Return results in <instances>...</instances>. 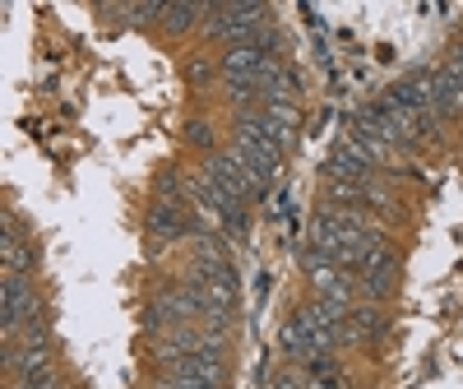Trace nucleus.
Returning <instances> with one entry per match:
<instances>
[{
  "mask_svg": "<svg viewBox=\"0 0 463 389\" xmlns=\"http://www.w3.org/2000/svg\"><path fill=\"white\" fill-rule=\"evenodd\" d=\"M269 10L260 0H246V5H209V37L213 43H227V47H246L264 33V19Z\"/></svg>",
  "mask_w": 463,
  "mask_h": 389,
  "instance_id": "obj_1",
  "label": "nucleus"
},
{
  "mask_svg": "<svg viewBox=\"0 0 463 389\" xmlns=\"http://www.w3.org/2000/svg\"><path fill=\"white\" fill-rule=\"evenodd\" d=\"M19 325H37V306H33L28 279L5 274V288H0V329H5V338H10Z\"/></svg>",
  "mask_w": 463,
  "mask_h": 389,
  "instance_id": "obj_2",
  "label": "nucleus"
},
{
  "mask_svg": "<svg viewBox=\"0 0 463 389\" xmlns=\"http://www.w3.org/2000/svg\"><path fill=\"white\" fill-rule=\"evenodd\" d=\"M144 232H148L153 246H163V242H185V237H190V209L176 204V200H158V204L148 209V218H144Z\"/></svg>",
  "mask_w": 463,
  "mask_h": 389,
  "instance_id": "obj_3",
  "label": "nucleus"
},
{
  "mask_svg": "<svg viewBox=\"0 0 463 389\" xmlns=\"http://www.w3.org/2000/svg\"><path fill=\"white\" fill-rule=\"evenodd\" d=\"M394 255H390V246H380L371 260H366V269H362V292H366V301L375 306V301H384L394 292Z\"/></svg>",
  "mask_w": 463,
  "mask_h": 389,
  "instance_id": "obj_4",
  "label": "nucleus"
},
{
  "mask_svg": "<svg viewBox=\"0 0 463 389\" xmlns=\"http://www.w3.org/2000/svg\"><path fill=\"white\" fill-rule=\"evenodd\" d=\"M325 176L329 181H366L371 176V158H366V153L353 144V139H343L334 153H329V163H325Z\"/></svg>",
  "mask_w": 463,
  "mask_h": 389,
  "instance_id": "obj_5",
  "label": "nucleus"
},
{
  "mask_svg": "<svg viewBox=\"0 0 463 389\" xmlns=\"http://www.w3.org/2000/svg\"><path fill=\"white\" fill-rule=\"evenodd\" d=\"M384 316L375 306H353L347 310V334H353V343H375V338H384Z\"/></svg>",
  "mask_w": 463,
  "mask_h": 389,
  "instance_id": "obj_6",
  "label": "nucleus"
},
{
  "mask_svg": "<svg viewBox=\"0 0 463 389\" xmlns=\"http://www.w3.org/2000/svg\"><path fill=\"white\" fill-rule=\"evenodd\" d=\"M200 19H209V5H163V28L167 33H185Z\"/></svg>",
  "mask_w": 463,
  "mask_h": 389,
  "instance_id": "obj_7",
  "label": "nucleus"
},
{
  "mask_svg": "<svg viewBox=\"0 0 463 389\" xmlns=\"http://www.w3.org/2000/svg\"><path fill=\"white\" fill-rule=\"evenodd\" d=\"M0 255H5V274H28L33 269V251L14 242V227L5 223V242H0Z\"/></svg>",
  "mask_w": 463,
  "mask_h": 389,
  "instance_id": "obj_8",
  "label": "nucleus"
},
{
  "mask_svg": "<svg viewBox=\"0 0 463 389\" xmlns=\"http://www.w3.org/2000/svg\"><path fill=\"white\" fill-rule=\"evenodd\" d=\"M362 194H366V190H362L357 181H334V185H329V200H334L338 209H343V204H357Z\"/></svg>",
  "mask_w": 463,
  "mask_h": 389,
  "instance_id": "obj_9",
  "label": "nucleus"
},
{
  "mask_svg": "<svg viewBox=\"0 0 463 389\" xmlns=\"http://www.w3.org/2000/svg\"><path fill=\"white\" fill-rule=\"evenodd\" d=\"M185 144L190 148H213V126L209 121H185Z\"/></svg>",
  "mask_w": 463,
  "mask_h": 389,
  "instance_id": "obj_10",
  "label": "nucleus"
},
{
  "mask_svg": "<svg viewBox=\"0 0 463 389\" xmlns=\"http://www.w3.org/2000/svg\"><path fill=\"white\" fill-rule=\"evenodd\" d=\"M213 74H218V70H213V65H209L204 56L185 65V80H190V84H195V89H200V84H209V80H213Z\"/></svg>",
  "mask_w": 463,
  "mask_h": 389,
  "instance_id": "obj_11",
  "label": "nucleus"
},
{
  "mask_svg": "<svg viewBox=\"0 0 463 389\" xmlns=\"http://www.w3.org/2000/svg\"><path fill=\"white\" fill-rule=\"evenodd\" d=\"M306 362V375L311 380H320V375H334V362H329V353H311V357H301Z\"/></svg>",
  "mask_w": 463,
  "mask_h": 389,
  "instance_id": "obj_12",
  "label": "nucleus"
},
{
  "mask_svg": "<svg viewBox=\"0 0 463 389\" xmlns=\"http://www.w3.org/2000/svg\"><path fill=\"white\" fill-rule=\"evenodd\" d=\"M130 24H148V19H163V5H130L126 10Z\"/></svg>",
  "mask_w": 463,
  "mask_h": 389,
  "instance_id": "obj_13",
  "label": "nucleus"
},
{
  "mask_svg": "<svg viewBox=\"0 0 463 389\" xmlns=\"http://www.w3.org/2000/svg\"><path fill=\"white\" fill-rule=\"evenodd\" d=\"M158 389H222V384H204V380H172V375H163V384Z\"/></svg>",
  "mask_w": 463,
  "mask_h": 389,
  "instance_id": "obj_14",
  "label": "nucleus"
},
{
  "mask_svg": "<svg viewBox=\"0 0 463 389\" xmlns=\"http://www.w3.org/2000/svg\"><path fill=\"white\" fill-rule=\"evenodd\" d=\"M311 389H343V380L338 375H320V380H311Z\"/></svg>",
  "mask_w": 463,
  "mask_h": 389,
  "instance_id": "obj_15",
  "label": "nucleus"
},
{
  "mask_svg": "<svg viewBox=\"0 0 463 389\" xmlns=\"http://www.w3.org/2000/svg\"><path fill=\"white\" fill-rule=\"evenodd\" d=\"M445 65H449V70H454V74H458V80H463V47H458V52H454V56H449V61H445Z\"/></svg>",
  "mask_w": 463,
  "mask_h": 389,
  "instance_id": "obj_16",
  "label": "nucleus"
}]
</instances>
